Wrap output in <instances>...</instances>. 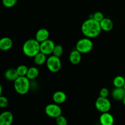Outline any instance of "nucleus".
<instances>
[{
	"mask_svg": "<svg viewBox=\"0 0 125 125\" xmlns=\"http://www.w3.org/2000/svg\"><path fill=\"white\" fill-rule=\"evenodd\" d=\"M14 89L17 94L24 95L28 94L30 89V79L26 76H19L14 81Z\"/></svg>",
	"mask_w": 125,
	"mask_h": 125,
	"instance_id": "7ed1b4c3",
	"label": "nucleus"
},
{
	"mask_svg": "<svg viewBox=\"0 0 125 125\" xmlns=\"http://www.w3.org/2000/svg\"><path fill=\"white\" fill-rule=\"evenodd\" d=\"M99 120L101 125H114V118L109 112L101 113Z\"/></svg>",
	"mask_w": 125,
	"mask_h": 125,
	"instance_id": "9d476101",
	"label": "nucleus"
},
{
	"mask_svg": "<svg viewBox=\"0 0 125 125\" xmlns=\"http://www.w3.org/2000/svg\"><path fill=\"white\" fill-rule=\"evenodd\" d=\"M13 115L10 111H4L0 114V125H12Z\"/></svg>",
	"mask_w": 125,
	"mask_h": 125,
	"instance_id": "1a4fd4ad",
	"label": "nucleus"
},
{
	"mask_svg": "<svg viewBox=\"0 0 125 125\" xmlns=\"http://www.w3.org/2000/svg\"><path fill=\"white\" fill-rule=\"evenodd\" d=\"M112 83L115 87H123L125 84V78L122 76H117L114 78Z\"/></svg>",
	"mask_w": 125,
	"mask_h": 125,
	"instance_id": "aec40b11",
	"label": "nucleus"
},
{
	"mask_svg": "<svg viewBox=\"0 0 125 125\" xmlns=\"http://www.w3.org/2000/svg\"><path fill=\"white\" fill-rule=\"evenodd\" d=\"M123 88H124V89H125V85H124V87H123Z\"/></svg>",
	"mask_w": 125,
	"mask_h": 125,
	"instance_id": "c756f323",
	"label": "nucleus"
},
{
	"mask_svg": "<svg viewBox=\"0 0 125 125\" xmlns=\"http://www.w3.org/2000/svg\"><path fill=\"white\" fill-rule=\"evenodd\" d=\"M2 87L1 85H0V95H2Z\"/></svg>",
	"mask_w": 125,
	"mask_h": 125,
	"instance_id": "cd10ccee",
	"label": "nucleus"
},
{
	"mask_svg": "<svg viewBox=\"0 0 125 125\" xmlns=\"http://www.w3.org/2000/svg\"><path fill=\"white\" fill-rule=\"evenodd\" d=\"M16 69L19 74V76H26L29 68H28V67L24 65H20Z\"/></svg>",
	"mask_w": 125,
	"mask_h": 125,
	"instance_id": "412c9836",
	"label": "nucleus"
},
{
	"mask_svg": "<svg viewBox=\"0 0 125 125\" xmlns=\"http://www.w3.org/2000/svg\"><path fill=\"white\" fill-rule=\"evenodd\" d=\"M45 114L52 118H56L62 115V109L58 104L51 103L46 105L45 108Z\"/></svg>",
	"mask_w": 125,
	"mask_h": 125,
	"instance_id": "0eeeda50",
	"label": "nucleus"
},
{
	"mask_svg": "<svg viewBox=\"0 0 125 125\" xmlns=\"http://www.w3.org/2000/svg\"><path fill=\"white\" fill-rule=\"evenodd\" d=\"M56 123L57 125H68L67 119L62 115L56 118Z\"/></svg>",
	"mask_w": 125,
	"mask_h": 125,
	"instance_id": "393cba45",
	"label": "nucleus"
},
{
	"mask_svg": "<svg viewBox=\"0 0 125 125\" xmlns=\"http://www.w3.org/2000/svg\"><path fill=\"white\" fill-rule=\"evenodd\" d=\"M46 65L49 71L52 73L58 72L62 67L61 61L59 57L54 55H51L47 59Z\"/></svg>",
	"mask_w": 125,
	"mask_h": 125,
	"instance_id": "39448f33",
	"label": "nucleus"
},
{
	"mask_svg": "<svg viewBox=\"0 0 125 125\" xmlns=\"http://www.w3.org/2000/svg\"><path fill=\"white\" fill-rule=\"evenodd\" d=\"M102 31L106 32L111 31L114 28V23L111 19L109 18H104L100 22Z\"/></svg>",
	"mask_w": 125,
	"mask_h": 125,
	"instance_id": "dca6fc26",
	"label": "nucleus"
},
{
	"mask_svg": "<svg viewBox=\"0 0 125 125\" xmlns=\"http://www.w3.org/2000/svg\"><path fill=\"white\" fill-rule=\"evenodd\" d=\"M13 45V42L12 39L8 37H4L1 38L0 40V50L6 51L10 50Z\"/></svg>",
	"mask_w": 125,
	"mask_h": 125,
	"instance_id": "f8f14e48",
	"label": "nucleus"
},
{
	"mask_svg": "<svg viewBox=\"0 0 125 125\" xmlns=\"http://www.w3.org/2000/svg\"><path fill=\"white\" fill-rule=\"evenodd\" d=\"M50 32L48 30L45 28H41L37 31L35 34V39L39 43H42L49 39Z\"/></svg>",
	"mask_w": 125,
	"mask_h": 125,
	"instance_id": "9b49d317",
	"label": "nucleus"
},
{
	"mask_svg": "<svg viewBox=\"0 0 125 125\" xmlns=\"http://www.w3.org/2000/svg\"><path fill=\"white\" fill-rule=\"evenodd\" d=\"M95 106L99 112L104 113L109 112L111 110L112 104L110 100L107 98L99 96L95 101Z\"/></svg>",
	"mask_w": 125,
	"mask_h": 125,
	"instance_id": "423d86ee",
	"label": "nucleus"
},
{
	"mask_svg": "<svg viewBox=\"0 0 125 125\" xmlns=\"http://www.w3.org/2000/svg\"><path fill=\"white\" fill-rule=\"evenodd\" d=\"M18 0H2V4L7 8H11L15 6Z\"/></svg>",
	"mask_w": 125,
	"mask_h": 125,
	"instance_id": "b1692460",
	"label": "nucleus"
},
{
	"mask_svg": "<svg viewBox=\"0 0 125 125\" xmlns=\"http://www.w3.org/2000/svg\"><path fill=\"white\" fill-rule=\"evenodd\" d=\"M109 95V91L108 89L106 87H103L100 90V96L104 98H107Z\"/></svg>",
	"mask_w": 125,
	"mask_h": 125,
	"instance_id": "bb28decb",
	"label": "nucleus"
},
{
	"mask_svg": "<svg viewBox=\"0 0 125 125\" xmlns=\"http://www.w3.org/2000/svg\"><path fill=\"white\" fill-rule=\"evenodd\" d=\"M122 102H123V105H124V106H125V96L124 98H123V100H122Z\"/></svg>",
	"mask_w": 125,
	"mask_h": 125,
	"instance_id": "c85d7f7f",
	"label": "nucleus"
},
{
	"mask_svg": "<svg viewBox=\"0 0 125 125\" xmlns=\"http://www.w3.org/2000/svg\"><path fill=\"white\" fill-rule=\"evenodd\" d=\"M47 59L46 55L42 52H39L34 57V61L37 65H42L46 63Z\"/></svg>",
	"mask_w": 125,
	"mask_h": 125,
	"instance_id": "a211bd4d",
	"label": "nucleus"
},
{
	"mask_svg": "<svg viewBox=\"0 0 125 125\" xmlns=\"http://www.w3.org/2000/svg\"><path fill=\"white\" fill-rule=\"evenodd\" d=\"M22 50L25 56L29 57H34L40 52V43L35 39L27 40L23 43Z\"/></svg>",
	"mask_w": 125,
	"mask_h": 125,
	"instance_id": "f03ea898",
	"label": "nucleus"
},
{
	"mask_svg": "<svg viewBox=\"0 0 125 125\" xmlns=\"http://www.w3.org/2000/svg\"><path fill=\"white\" fill-rule=\"evenodd\" d=\"M81 54H82L76 49L73 50L69 55V60L70 63L73 65L79 64L81 61Z\"/></svg>",
	"mask_w": 125,
	"mask_h": 125,
	"instance_id": "4468645a",
	"label": "nucleus"
},
{
	"mask_svg": "<svg viewBox=\"0 0 125 125\" xmlns=\"http://www.w3.org/2000/svg\"><path fill=\"white\" fill-rule=\"evenodd\" d=\"M125 96V90L123 87H115L112 92V96L116 101H122Z\"/></svg>",
	"mask_w": 125,
	"mask_h": 125,
	"instance_id": "ddd939ff",
	"label": "nucleus"
},
{
	"mask_svg": "<svg viewBox=\"0 0 125 125\" xmlns=\"http://www.w3.org/2000/svg\"><path fill=\"white\" fill-rule=\"evenodd\" d=\"M39 70L37 67H31L28 69V73L26 74V77L30 80L35 79L39 76Z\"/></svg>",
	"mask_w": 125,
	"mask_h": 125,
	"instance_id": "6ab92c4d",
	"label": "nucleus"
},
{
	"mask_svg": "<svg viewBox=\"0 0 125 125\" xmlns=\"http://www.w3.org/2000/svg\"><path fill=\"white\" fill-rule=\"evenodd\" d=\"M89 18H94V20H95L97 21L100 22L104 19V15L102 12H96L94 13H93L92 15L90 16Z\"/></svg>",
	"mask_w": 125,
	"mask_h": 125,
	"instance_id": "5701e85b",
	"label": "nucleus"
},
{
	"mask_svg": "<svg viewBox=\"0 0 125 125\" xmlns=\"http://www.w3.org/2000/svg\"><path fill=\"white\" fill-rule=\"evenodd\" d=\"M55 46L56 45L52 40L48 39L40 43V52L45 54L46 56L52 54Z\"/></svg>",
	"mask_w": 125,
	"mask_h": 125,
	"instance_id": "6e6552de",
	"label": "nucleus"
},
{
	"mask_svg": "<svg viewBox=\"0 0 125 125\" xmlns=\"http://www.w3.org/2000/svg\"><path fill=\"white\" fill-rule=\"evenodd\" d=\"M94 48V43L91 39L85 37L81 39L76 44V50L81 54H87L90 52Z\"/></svg>",
	"mask_w": 125,
	"mask_h": 125,
	"instance_id": "20e7f679",
	"label": "nucleus"
},
{
	"mask_svg": "<svg viewBox=\"0 0 125 125\" xmlns=\"http://www.w3.org/2000/svg\"><path fill=\"white\" fill-rule=\"evenodd\" d=\"M81 31L85 37L92 39L98 36L102 29L100 22L94 18H88L83 22L81 26Z\"/></svg>",
	"mask_w": 125,
	"mask_h": 125,
	"instance_id": "f257e3e1",
	"label": "nucleus"
},
{
	"mask_svg": "<svg viewBox=\"0 0 125 125\" xmlns=\"http://www.w3.org/2000/svg\"><path fill=\"white\" fill-rule=\"evenodd\" d=\"M4 77L7 80L14 82L19 77V74L17 72V69L9 68L5 72Z\"/></svg>",
	"mask_w": 125,
	"mask_h": 125,
	"instance_id": "f3484780",
	"label": "nucleus"
},
{
	"mask_svg": "<svg viewBox=\"0 0 125 125\" xmlns=\"http://www.w3.org/2000/svg\"><path fill=\"white\" fill-rule=\"evenodd\" d=\"M67 100V95L63 92L57 91L52 95V100L54 102L58 104L63 103Z\"/></svg>",
	"mask_w": 125,
	"mask_h": 125,
	"instance_id": "2eb2a0df",
	"label": "nucleus"
},
{
	"mask_svg": "<svg viewBox=\"0 0 125 125\" xmlns=\"http://www.w3.org/2000/svg\"><path fill=\"white\" fill-rule=\"evenodd\" d=\"M9 104V100L6 96L1 95L0 96V107L1 108H6Z\"/></svg>",
	"mask_w": 125,
	"mask_h": 125,
	"instance_id": "a878e982",
	"label": "nucleus"
},
{
	"mask_svg": "<svg viewBox=\"0 0 125 125\" xmlns=\"http://www.w3.org/2000/svg\"><path fill=\"white\" fill-rule=\"evenodd\" d=\"M63 52V48L62 47V45H56L54 49L53 50V52H52V55L57 57H60Z\"/></svg>",
	"mask_w": 125,
	"mask_h": 125,
	"instance_id": "4be33fe9",
	"label": "nucleus"
}]
</instances>
